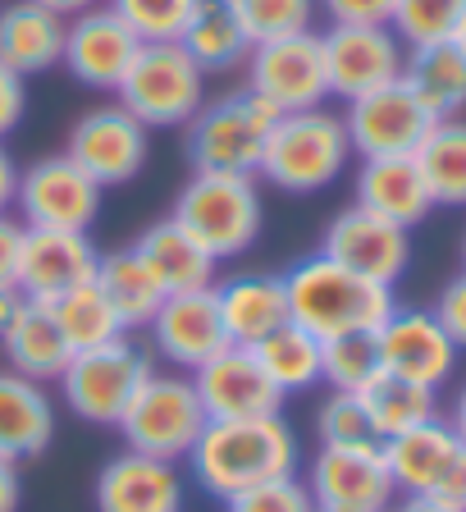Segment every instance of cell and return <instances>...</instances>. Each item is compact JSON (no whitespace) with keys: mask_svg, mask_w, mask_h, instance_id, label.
Segmentation results:
<instances>
[{"mask_svg":"<svg viewBox=\"0 0 466 512\" xmlns=\"http://www.w3.org/2000/svg\"><path fill=\"white\" fill-rule=\"evenodd\" d=\"M297 462H302V448H297V430L288 426L284 412L206 421V430L188 453L192 480L215 499H233V494L279 476H297Z\"/></svg>","mask_w":466,"mask_h":512,"instance_id":"obj_1","label":"cell"},{"mask_svg":"<svg viewBox=\"0 0 466 512\" xmlns=\"http://www.w3.org/2000/svg\"><path fill=\"white\" fill-rule=\"evenodd\" d=\"M288 288V320L316 334L320 343L339 334H375L393 316L398 298L389 284L357 275V270L329 261V256H302L284 275Z\"/></svg>","mask_w":466,"mask_h":512,"instance_id":"obj_2","label":"cell"},{"mask_svg":"<svg viewBox=\"0 0 466 512\" xmlns=\"http://www.w3.org/2000/svg\"><path fill=\"white\" fill-rule=\"evenodd\" d=\"M352 142L343 115H329L325 106L316 110H297V115H279L275 133L265 142L261 156V179L275 183L279 192L293 197H311L325 192L329 183L348 170Z\"/></svg>","mask_w":466,"mask_h":512,"instance_id":"obj_3","label":"cell"},{"mask_svg":"<svg viewBox=\"0 0 466 512\" xmlns=\"http://www.w3.org/2000/svg\"><path fill=\"white\" fill-rule=\"evenodd\" d=\"M174 220L188 229L215 261H233V256L252 252L261 238V192L247 174H202L192 170V179L179 188L174 202Z\"/></svg>","mask_w":466,"mask_h":512,"instance_id":"obj_4","label":"cell"},{"mask_svg":"<svg viewBox=\"0 0 466 512\" xmlns=\"http://www.w3.org/2000/svg\"><path fill=\"white\" fill-rule=\"evenodd\" d=\"M115 96L142 128H179L206 106V69L179 42H142Z\"/></svg>","mask_w":466,"mask_h":512,"instance_id":"obj_5","label":"cell"},{"mask_svg":"<svg viewBox=\"0 0 466 512\" xmlns=\"http://www.w3.org/2000/svg\"><path fill=\"white\" fill-rule=\"evenodd\" d=\"M275 110L256 92H229L220 101H206L188 119V160L202 174H261L265 142L275 133Z\"/></svg>","mask_w":466,"mask_h":512,"instance_id":"obj_6","label":"cell"},{"mask_svg":"<svg viewBox=\"0 0 466 512\" xmlns=\"http://www.w3.org/2000/svg\"><path fill=\"white\" fill-rule=\"evenodd\" d=\"M206 407L197 398V384L183 371H151L142 380V389L133 394V403L119 416L124 444L133 453H151V458L179 462L192 453L197 435L206 430Z\"/></svg>","mask_w":466,"mask_h":512,"instance_id":"obj_7","label":"cell"},{"mask_svg":"<svg viewBox=\"0 0 466 512\" xmlns=\"http://www.w3.org/2000/svg\"><path fill=\"white\" fill-rule=\"evenodd\" d=\"M147 375H151V357L128 334H119V339L101 343V348L69 357V366L60 375V394L69 403V412L92 421V426H119V416L133 403V394L142 389Z\"/></svg>","mask_w":466,"mask_h":512,"instance_id":"obj_8","label":"cell"},{"mask_svg":"<svg viewBox=\"0 0 466 512\" xmlns=\"http://www.w3.org/2000/svg\"><path fill=\"white\" fill-rule=\"evenodd\" d=\"M247 92H256L275 115H297L329 101L325 42L320 32H293L247 51Z\"/></svg>","mask_w":466,"mask_h":512,"instance_id":"obj_9","label":"cell"},{"mask_svg":"<svg viewBox=\"0 0 466 512\" xmlns=\"http://www.w3.org/2000/svg\"><path fill=\"white\" fill-rule=\"evenodd\" d=\"M101 197H106V188L60 151V156H42L32 160L28 170H19L14 206H19L28 229L87 234L96 224V215H101Z\"/></svg>","mask_w":466,"mask_h":512,"instance_id":"obj_10","label":"cell"},{"mask_svg":"<svg viewBox=\"0 0 466 512\" xmlns=\"http://www.w3.org/2000/svg\"><path fill=\"white\" fill-rule=\"evenodd\" d=\"M384 462L398 494H430L466 508V444L444 416L384 439Z\"/></svg>","mask_w":466,"mask_h":512,"instance_id":"obj_11","label":"cell"},{"mask_svg":"<svg viewBox=\"0 0 466 512\" xmlns=\"http://www.w3.org/2000/svg\"><path fill=\"white\" fill-rule=\"evenodd\" d=\"M320 42H325L329 96L357 101V96L403 78L407 46L398 42L389 23H334Z\"/></svg>","mask_w":466,"mask_h":512,"instance_id":"obj_12","label":"cell"},{"mask_svg":"<svg viewBox=\"0 0 466 512\" xmlns=\"http://www.w3.org/2000/svg\"><path fill=\"white\" fill-rule=\"evenodd\" d=\"M343 128H348L352 156L371 160V156H412L421 147V138L435 128V115L425 110V101L412 87L398 78L389 87L348 101L343 110Z\"/></svg>","mask_w":466,"mask_h":512,"instance_id":"obj_13","label":"cell"},{"mask_svg":"<svg viewBox=\"0 0 466 512\" xmlns=\"http://www.w3.org/2000/svg\"><path fill=\"white\" fill-rule=\"evenodd\" d=\"M147 128L128 115L124 106H96L87 115H78V124L69 128L64 156L83 165L101 188H124L147 170Z\"/></svg>","mask_w":466,"mask_h":512,"instance_id":"obj_14","label":"cell"},{"mask_svg":"<svg viewBox=\"0 0 466 512\" xmlns=\"http://www.w3.org/2000/svg\"><path fill=\"white\" fill-rule=\"evenodd\" d=\"M307 490L320 512H389L398 503L384 448H320Z\"/></svg>","mask_w":466,"mask_h":512,"instance_id":"obj_15","label":"cell"},{"mask_svg":"<svg viewBox=\"0 0 466 512\" xmlns=\"http://www.w3.org/2000/svg\"><path fill=\"white\" fill-rule=\"evenodd\" d=\"M320 256H329V261H339V266L393 288L403 279L407 261H412V229H398V224L380 220L375 211L352 202L348 211H339L325 224Z\"/></svg>","mask_w":466,"mask_h":512,"instance_id":"obj_16","label":"cell"},{"mask_svg":"<svg viewBox=\"0 0 466 512\" xmlns=\"http://www.w3.org/2000/svg\"><path fill=\"white\" fill-rule=\"evenodd\" d=\"M138 37L119 19L110 5H92V10L74 14L69 28H64V69L78 78L83 87L96 92H115L124 83L128 64L138 55Z\"/></svg>","mask_w":466,"mask_h":512,"instance_id":"obj_17","label":"cell"},{"mask_svg":"<svg viewBox=\"0 0 466 512\" xmlns=\"http://www.w3.org/2000/svg\"><path fill=\"white\" fill-rule=\"evenodd\" d=\"M375 339H380L384 371L403 375V380L439 389L457 371V352L462 348L444 334L435 311H425V307H393V316L375 330Z\"/></svg>","mask_w":466,"mask_h":512,"instance_id":"obj_18","label":"cell"},{"mask_svg":"<svg viewBox=\"0 0 466 512\" xmlns=\"http://www.w3.org/2000/svg\"><path fill=\"white\" fill-rule=\"evenodd\" d=\"M101 266V247L92 234L69 229H23L19 256V293L28 302H55L78 284H92Z\"/></svg>","mask_w":466,"mask_h":512,"instance_id":"obj_19","label":"cell"},{"mask_svg":"<svg viewBox=\"0 0 466 512\" xmlns=\"http://www.w3.org/2000/svg\"><path fill=\"white\" fill-rule=\"evenodd\" d=\"M151 348L174 366V371H197L229 348L220 307H215V288H197V293H174L160 302L151 316Z\"/></svg>","mask_w":466,"mask_h":512,"instance_id":"obj_20","label":"cell"},{"mask_svg":"<svg viewBox=\"0 0 466 512\" xmlns=\"http://www.w3.org/2000/svg\"><path fill=\"white\" fill-rule=\"evenodd\" d=\"M192 384H197V398H202L206 416L211 421H238V416H270L284 407V394H279L270 375L261 371L252 348H238L229 343L224 352H215L206 366L192 371Z\"/></svg>","mask_w":466,"mask_h":512,"instance_id":"obj_21","label":"cell"},{"mask_svg":"<svg viewBox=\"0 0 466 512\" xmlns=\"http://www.w3.org/2000/svg\"><path fill=\"white\" fill-rule=\"evenodd\" d=\"M96 512H183L179 462L124 448L96 471Z\"/></svg>","mask_w":466,"mask_h":512,"instance_id":"obj_22","label":"cell"},{"mask_svg":"<svg viewBox=\"0 0 466 512\" xmlns=\"http://www.w3.org/2000/svg\"><path fill=\"white\" fill-rule=\"evenodd\" d=\"M215 307H220L224 334L238 348H256L265 334H275L279 325H288V288L284 275H229L224 284H215Z\"/></svg>","mask_w":466,"mask_h":512,"instance_id":"obj_23","label":"cell"},{"mask_svg":"<svg viewBox=\"0 0 466 512\" xmlns=\"http://www.w3.org/2000/svg\"><path fill=\"white\" fill-rule=\"evenodd\" d=\"M357 206L375 211L398 229H416L435 211V197L425 188L416 156H371L357 170Z\"/></svg>","mask_w":466,"mask_h":512,"instance_id":"obj_24","label":"cell"},{"mask_svg":"<svg viewBox=\"0 0 466 512\" xmlns=\"http://www.w3.org/2000/svg\"><path fill=\"white\" fill-rule=\"evenodd\" d=\"M55 439V403L46 384L0 371V458H42Z\"/></svg>","mask_w":466,"mask_h":512,"instance_id":"obj_25","label":"cell"},{"mask_svg":"<svg viewBox=\"0 0 466 512\" xmlns=\"http://www.w3.org/2000/svg\"><path fill=\"white\" fill-rule=\"evenodd\" d=\"M133 252L147 261L156 284L165 288V298H174V293H197V288H215V266H220V261H215L174 215L170 220H156L151 229H142Z\"/></svg>","mask_w":466,"mask_h":512,"instance_id":"obj_26","label":"cell"},{"mask_svg":"<svg viewBox=\"0 0 466 512\" xmlns=\"http://www.w3.org/2000/svg\"><path fill=\"white\" fill-rule=\"evenodd\" d=\"M64 28L69 23L37 0H14L0 10V64L19 78L46 74L64 60Z\"/></svg>","mask_w":466,"mask_h":512,"instance_id":"obj_27","label":"cell"},{"mask_svg":"<svg viewBox=\"0 0 466 512\" xmlns=\"http://www.w3.org/2000/svg\"><path fill=\"white\" fill-rule=\"evenodd\" d=\"M0 352H5V362H10L14 375H28L37 384L60 380L69 357H74L46 302H23L19 316L0 334Z\"/></svg>","mask_w":466,"mask_h":512,"instance_id":"obj_28","label":"cell"},{"mask_svg":"<svg viewBox=\"0 0 466 512\" xmlns=\"http://www.w3.org/2000/svg\"><path fill=\"white\" fill-rule=\"evenodd\" d=\"M403 83L425 101L435 119H453L466 110V55L457 42L407 46Z\"/></svg>","mask_w":466,"mask_h":512,"instance_id":"obj_29","label":"cell"},{"mask_svg":"<svg viewBox=\"0 0 466 512\" xmlns=\"http://www.w3.org/2000/svg\"><path fill=\"white\" fill-rule=\"evenodd\" d=\"M179 46L202 64L206 74H224V69H238L252 51L243 23L233 14L229 0H197L179 32Z\"/></svg>","mask_w":466,"mask_h":512,"instance_id":"obj_30","label":"cell"},{"mask_svg":"<svg viewBox=\"0 0 466 512\" xmlns=\"http://www.w3.org/2000/svg\"><path fill=\"white\" fill-rule=\"evenodd\" d=\"M96 288L110 298L115 316L124 320V330H142L151 325V316L165 302V288L156 284V275L147 270L133 247H119V252H101V266H96Z\"/></svg>","mask_w":466,"mask_h":512,"instance_id":"obj_31","label":"cell"},{"mask_svg":"<svg viewBox=\"0 0 466 512\" xmlns=\"http://www.w3.org/2000/svg\"><path fill=\"white\" fill-rule=\"evenodd\" d=\"M256 362H261V371L270 375V384H275L279 394H307V389H316L320 375H325V343L316 339V334H307L302 325H279L275 334H265L261 343H256Z\"/></svg>","mask_w":466,"mask_h":512,"instance_id":"obj_32","label":"cell"},{"mask_svg":"<svg viewBox=\"0 0 466 512\" xmlns=\"http://www.w3.org/2000/svg\"><path fill=\"white\" fill-rule=\"evenodd\" d=\"M412 156L435 206H466V119H435Z\"/></svg>","mask_w":466,"mask_h":512,"instance_id":"obj_33","label":"cell"},{"mask_svg":"<svg viewBox=\"0 0 466 512\" xmlns=\"http://www.w3.org/2000/svg\"><path fill=\"white\" fill-rule=\"evenodd\" d=\"M361 403H366L371 421L380 426V435L393 439V435H403V430L421 426V421H435L439 416V389L403 380V375H393V371H380L366 389H361Z\"/></svg>","mask_w":466,"mask_h":512,"instance_id":"obj_34","label":"cell"},{"mask_svg":"<svg viewBox=\"0 0 466 512\" xmlns=\"http://www.w3.org/2000/svg\"><path fill=\"white\" fill-rule=\"evenodd\" d=\"M55 316V325H60L64 343H69V352H87V348H101V343L119 339L124 330V320L115 316V307H110V298L92 284H78L69 288V293H60L55 302H46Z\"/></svg>","mask_w":466,"mask_h":512,"instance_id":"obj_35","label":"cell"},{"mask_svg":"<svg viewBox=\"0 0 466 512\" xmlns=\"http://www.w3.org/2000/svg\"><path fill=\"white\" fill-rule=\"evenodd\" d=\"M316 435L320 448H384V435L371 421L361 394H339V389H329V398L320 403Z\"/></svg>","mask_w":466,"mask_h":512,"instance_id":"obj_36","label":"cell"},{"mask_svg":"<svg viewBox=\"0 0 466 512\" xmlns=\"http://www.w3.org/2000/svg\"><path fill=\"white\" fill-rule=\"evenodd\" d=\"M466 19V0H393L389 28L403 46L453 42L457 23Z\"/></svg>","mask_w":466,"mask_h":512,"instance_id":"obj_37","label":"cell"},{"mask_svg":"<svg viewBox=\"0 0 466 512\" xmlns=\"http://www.w3.org/2000/svg\"><path fill=\"white\" fill-rule=\"evenodd\" d=\"M384 371L380 362V339L375 334H339L325 339V375L320 380L339 394H361L375 375Z\"/></svg>","mask_w":466,"mask_h":512,"instance_id":"obj_38","label":"cell"},{"mask_svg":"<svg viewBox=\"0 0 466 512\" xmlns=\"http://www.w3.org/2000/svg\"><path fill=\"white\" fill-rule=\"evenodd\" d=\"M238 23H243L247 42H275V37H293V32H311L316 23V0H229Z\"/></svg>","mask_w":466,"mask_h":512,"instance_id":"obj_39","label":"cell"},{"mask_svg":"<svg viewBox=\"0 0 466 512\" xmlns=\"http://www.w3.org/2000/svg\"><path fill=\"white\" fill-rule=\"evenodd\" d=\"M106 5L133 28L138 42H179L197 0H106Z\"/></svg>","mask_w":466,"mask_h":512,"instance_id":"obj_40","label":"cell"},{"mask_svg":"<svg viewBox=\"0 0 466 512\" xmlns=\"http://www.w3.org/2000/svg\"><path fill=\"white\" fill-rule=\"evenodd\" d=\"M224 503H229V512H320L307 490V480H297V476L265 480V485H252V490L233 494Z\"/></svg>","mask_w":466,"mask_h":512,"instance_id":"obj_41","label":"cell"},{"mask_svg":"<svg viewBox=\"0 0 466 512\" xmlns=\"http://www.w3.org/2000/svg\"><path fill=\"white\" fill-rule=\"evenodd\" d=\"M435 320L444 325V334L457 343V348H466V275L448 279L444 288H439V298H435Z\"/></svg>","mask_w":466,"mask_h":512,"instance_id":"obj_42","label":"cell"},{"mask_svg":"<svg viewBox=\"0 0 466 512\" xmlns=\"http://www.w3.org/2000/svg\"><path fill=\"white\" fill-rule=\"evenodd\" d=\"M23 110H28V78H19L10 64H0V142L19 128Z\"/></svg>","mask_w":466,"mask_h":512,"instance_id":"obj_43","label":"cell"},{"mask_svg":"<svg viewBox=\"0 0 466 512\" xmlns=\"http://www.w3.org/2000/svg\"><path fill=\"white\" fill-rule=\"evenodd\" d=\"M334 23H389L393 0H316Z\"/></svg>","mask_w":466,"mask_h":512,"instance_id":"obj_44","label":"cell"},{"mask_svg":"<svg viewBox=\"0 0 466 512\" xmlns=\"http://www.w3.org/2000/svg\"><path fill=\"white\" fill-rule=\"evenodd\" d=\"M23 229L28 224L14 220L10 211L0 215V284L19 288V256H23Z\"/></svg>","mask_w":466,"mask_h":512,"instance_id":"obj_45","label":"cell"},{"mask_svg":"<svg viewBox=\"0 0 466 512\" xmlns=\"http://www.w3.org/2000/svg\"><path fill=\"white\" fill-rule=\"evenodd\" d=\"M19 503H23L19 462H5V458H0V512H19Z\"/></svg>","mask_w":466,"mask_h":512,"instance_id":"obj_46","label":"cell"},{"mask_svg":"<svg viewBox=\"0 0 466 512\" xmlns=\"http://www.w3.org/2000/svg\"><path fill=\"white\" fill-rule=\"evenodd\" d=\"M389 512H466V508L448 499H430V494H398V503Z\"/></svg>","mask_w":466,"mask_h":512,"instance_id":"obj_47","label":"cell"},{"mask_svg":"<svg viewBox=\"0 0 466 512\" xmlns=\"http://www.w3.org/2000/svg\"><path fill=\"white\" fill-rule=\"evenodd\" d=\"M14 192H19V165L5 147H0V215L14 206Z\"/></svg>","mask_w":466,"mask_h":512,"instance_id":"obj_48","label":"cell"},{"mask_svg":"<svg viewBox=\"0 0 466 512\" xmlns=\"http://www.w3.org/2000/svg\"><path fill=\"white\" fill-rule=\"evenodd\" d=\"M23 302H28V298H23V293H19L14 284H0V334H5V325H10V320L19 316Z\"/></svg>","mask_w":466,"mask_h":512,"instance_id":"obj_49","label":"cell"},{"mask_svg":"<svg viewBox=\"0 0 466 512\" xmlns=\"http://www.w3.org/2000/svg\"><path fill=\"white\" fill-rule=\"evenodd\" d=\"M37 5H46V10H55V14H60V19H74V14L92 10L96 0H37Z\"/></svg>","mask_w":466,"mask_h":512,"instance_id":"obj_50","label":"cell"},{"mask_svg":"<svg viewBox=\"0 0 466 512\" xmlns=\"http://www.w3.org/2000/svg\"><path fill=\"white\" fill-rule=\"evenodd\" d=\"M448 426H453L457 439L466 444V384H462V394H457V403H453V421H448Z\"/></svg>","mask_w":466,"mask_h":512,"instance_id":"obj_51","label":"cell"},{"mask_svg":"<svg viewBox=\"0 0 466 512\" xmlns=\"http://www.w3.org/2000/svg\"><path fill=\"white\" fill-rule=\"evenodd\" d=\"M453 42H457V46H462V55H466V19H462V23H457V32H453Z\"/></svg>","mask_w":466,"mask_h":512,"instance_id":"obj_52","label":"cell"},{"mask_svg":"<svg viewBox=\"0 0 466 512\" xmlns=\"http://www.w3.org/2000/svg\"><path fill=\"white\" fill-rule=\"evenodd\" d=\"M462 275H466V238H462Z\"/></svg>","mask_w":466,"mask_h":512,"instance_id":"obj_53","label":"cell"}]
</instances>
